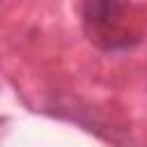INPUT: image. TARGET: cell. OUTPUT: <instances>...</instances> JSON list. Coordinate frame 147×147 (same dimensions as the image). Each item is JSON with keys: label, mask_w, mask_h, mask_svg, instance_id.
<instances>
[{"label": "cell", "mask_w": 147, "mask_h": 147, "mask_svg": "<svg viewBox=\"0 0 147 147\" xmlns=\"http://www.w3.org/2000/svg\"><path fill=\"white\" fill-rule=\"evenodd\" d=\"M83 28L92 44L115 51L140 39L142 16L131 0H85Z\"/></svg>", "instance_id": "cell-1"}, {"label": "cell", "mask_w": 147, "mask_h": 147, "mask_svg": "<svg viewBox=\"0 0 147 147\" xmlns=\"http://www.w3.org/2000/svg\"><path fill=\"white\" fill-rule=\"evenodd\" d=\"M0 129H2V117H0Z\"/></svg>", "instance_id": "cell-2"}]
</instances>
